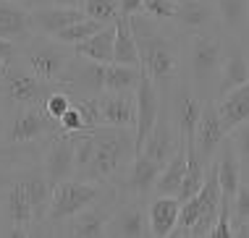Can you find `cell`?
Returning <instances> with one entry per match:
<instances>
[{"instance_id": "1", "label": "cell", "mask_w": 249, "mask_h": 238, "mask_svg": "<svg viewBox=\"0 0 249 238\" xmlns=\"http://www.w3.org/2000/svg\"><path fill=\"white\" fill-rule=\"evenodd\" d=\"M131 29L137 37V47H139V60L142 68L147 71L155 84H168L178 71V50L165 34H160L152 26V21H147V16L137 13L131 16Z\"/></svg>"}, {"instance_id": "2", "label": "cell", "mask_w": 249, "mask_h": 238, "mask_svg": "<svg viewBox=\"0 0 249 238\" xmlns=\"http://www.w3.org/2000/svg\"><path fill=\"white\" fill-rule=\"evenodd\" d=\"M92 136H95V154H92V162L84 170V175L89 181L110 178L126 160L137 154L134 152V136L129 134V128H118V126L95 128Z\"/></svg>"}, {"instance_id": "3", "label": "cell", "mask_w": 249, "mask_h": 238, "mask_svg": "<svg viewBox=\"0 0 249 238\" xmlns=\"http://www.w3.org/2000/svg\"><path fill=\"white\" fill-rule=\"evenodd\" d=\"M97 186L89 181H58L53 186V196H50V207H48V217L53 222H60V220H71L76 212L92 207L97 202Z\"/></svg>"}, {"instance_id": "4", "label": "cell", "mask_w": 249, "mask_h": 238, "mask_svg": "<svg viewBox=\"0 0 249 238\" xmlns=\"http://www.w3.org/2000/svg\"><path fill=\"white\" fill-rule=\"evenodd\" d=\"M220 63H223V45L218 37L210 32H199L192 37V50H189V73L197 89L210 86V81L218 76Z\"/></svg>"}, {"instance_id": "5", "label": "cell", "mask_w": 249, "mask_h": 238, "mask_svg": "<svg viewBox=\"0 0 249 238\" xmlns=\"http://www.w3.org/2000/svg\"><path fill=\"white\" fill-rule=\"evenodd\" d=\"M134 100H137V120H134V152L139 154L147 134L152 131L155 120L160 115V100H158V89H155V81L147 76V71L142 68L139 73V84L134 89Z\"/></svg>"}, {"instance_id": "6", "label": "cell", "mask_w": 249, "mask_h": 238, "mask_svg": "<svg viewBox=\"0 0 249 238\" xmlns=\"http://www.w3.org/2000/svg\"><path fill=\"white\" fill-rule=\"evenodd\" d=\"M226 128L220 123V115H218V105L213 100H202V113L197 120V128H194V152L202 165H207L215 152H218L220 141L226 139Z\"/></svg>"}, {"instance_id": "7", "label": "cell", "mask_w": 249, "mask_h": 238, "mask_svg": "<svg viewBox=\"0 0 249 238\" xmlns=\"http://www.w3.org/2000/svg\"><path fill=\"white\" fill-rule=\"evenodd\" d=\"M24 60L29 66V71L39 76L42 81H60L66 73V66H69V58L60 50L58 45L53 42H32L24 50Z\"/></svg>"}, {"instance_id": "8", "label": "cell", "mask_w": 249, "mask_h": 238, "mask_svg": "<svg viewBox=\"0 0 249 238\" xmlns=\"http://www.w3.org/2000/svg\"><path fill=\"white\" fill-rule=\"evenodd\" d=\"M3 84H5V94H8L11 102L21 107L29 105H42L45 100V81L35 76L32 71H21V68H11L5 66L3 71Z\"/></svg>"}, {"instance_id": "9", "label": "cell", "mask_w": 249, "mask_h": 238, "mask_svg": "<svg viewBox=\"0 0 249 238\" xmlns=\"http://www.w3.org/2000/svg\"><path fill=\"white\" fill-rule=\"evenodd\" d=\"M213 165L218 170V181H220V202L231 204L233 207V196H236V188L241 183V160L236 154V147H233V141L226 139L220 141L218 152H215L213 157Z\"/></svg>"}, {"instance_id": "10", "label": "cell", "mask_w": 249, "mask_h": 238, "mask_svg": "<svg viewBox=\"0 0 249 238\" xmlns=\"http://www.w3.org/2000/svg\"><path fill=\"white\" fill-rule=\"evenodd\" d=\"M178 144H181V136H178L176 123L163 118V115H158V120H155L152 131L147 134L139 154H147V157H152L158 165H165V162L173 157V152L178 149Z\"/></svg>"}, {"instance_id": "11", "label": "cell", "mask_w": 249, "mask_h": 238, "mask_svg": "<svg viewBox=\"0 0 249 238\" xmlns=\"http://www.w3.org/2000/svg\"><path fill=\"white\" fill-rule=\"evenodd\" d=\"M100 110H103V126L134 128L137 120L134 92H105V97H100Z\"/></svg>"}, {"instance_id": "12", "label": "cell", "mask_w": 249, "mask_h": 238, "mask_svg": "<svg viewBox=\"0 0 249 238\" xmlns=\"http://www.w3.org/2000/svg\"><path fill=\"white\" fill-rule=\"evenodd\" d=\"M215 105H218V115H220V123H223L226 134H231L236 126L247 123L249 120V81L233 86L223 97H218Z\"/></svg>"}, {"instance_id": "13", "label": "cell", "mask_w": 249, "mask_h": 238, "mask_svg": "<svg viewBox=\"0 0 249 238\" xmlns=\"http://www.w3.org/2000/svg\"><path fill=\"white\" fill-rule=\"evenodd\" d=\"M215 18H218V13H215V8L207 0H176L173 21L184 32H192V34L207 32Z\"/></svg>"}, {"instance_id": "14", "label": "cell", "mask_w": 249, "mask_h": 238, "mask_svg": "<svg viewBox=\"0 0 249 238\" xmlns=\"http://www.w3.org/2000/svg\"><path fill=\"white\" fill-rule=\"evenodd\" d=\"M53 123H58V120H53L50 115L42 110V105H39V110H37L35 105H29L26 110H21V113L16 115V120H13V126H11V141H16V144L37 141ZM53 128H55V126H53Z\"/></svg>"}, {"instance_id": "15", "label": "cell", "mask_w": 249, "mask_h": 238, "mask_svg": "<svg viewBox=\"0 0 249 238\" xmlns=\"http://www.w3.org/2000/svg\"><path fill=\"white\" fill-rule=\"evenodd\" d=\"M178 209H181V202L176 196H155V202L150 204V212H147L150 236L155 238L171 236L178 222Z\"/></svg>"}, {"instance_id": "16", "label": "cell", "mask_w": 249, "mask_h": 238, "mask_svg": "<svg viewBox=\"0 0 249 238\" xmlns=\"http://www.w3.org/2000/svg\"><path fill=\"white\" fill-rule=\"evenodd\" d=\"M199 113H202V100L181 92L176 100V107H173V123H176L178 136L186 149H194V128H197Z\"/></svg>"}, {"instance_id": "17", "label": "cell", "mask_w": 249, "mask_h": 238, "mask_svg": "<svg viewBox=\"0 0 249 238\" xmlns=\"http://www.w3.org/2000/svg\"><path fill=\"white\" fill-rule=\"evenodd\" d=\"M45 170H48V178L53 186L73 173V139H71V134H60L53 141L48 157H45Z\"/></svg>"}, {"instance_id": "18", "label": "cell", "mask_w": 249, "mask_h": 238, "mask_svg": "<svg viewBox=\"0 0 249 238\" xmlns=\"http://www.w3.org/2000/svg\"><path fill=\"white\" fill-rule=\"evenodd\" d=\"M113 42H116V24H107L103 29H97L92 37H87L84 42L73 45L79 58L84 60H92V63H113Z\"/></svg>"}, {"instance_id": "19", "label": "cell", "mask_w": 249, "mask_h": 238, "mask_svg": "<svg viewBox=\"0 0 249 238\" xmlns=\"http://www.w3.org/2000/svg\"><path fill=\"white\" fill-rule=\"evenodd\" d=\"M29 32H32V13L24 5L0 0V37L18 42V39L29 37Z\"/></svg>"}, {"instance_id": "20", "label": "cell", "mask_w": 249, "mask_h": 238, "mask_svg": "<svg viewBox=\"0 0 249 238\" xmlns=\"http://www.w3.org/2000/svg\"><path fill=\"white\" fill-rule=\"evenodd\" d=\"M184 173H186V147H184V141H181L178 149L173 152V157L163 165V170H160L152 194L155 196H176L178 188H181V181H184Z\"/></svg>"}, {"instance_id": "21", "label": "cell", "mask_w": 249, "mask_h": 238, "mask_svg": "<svg viewBox=\"0 0 249 238\" xmlns=\"http://www.w3.org/2000/svg\"><path fill=\"white\" fill-rule=\"evenodd\" d=\"M116 42H113V63H124V66H142L139 60V47L137 37L131 29V16H121L116 18Z\"/></svg>"}, {"instance_id": "22", "label": "cell", "mask_w": 249, "mask_h": 238, "mask_svg": "<svg viewBox=\"0 0 249 238\" xmlns=\"http://www.w3.org/2000/svg\"><path fill=\"white\" fill-rule=\"evenodd\" d=\"M84 11L82 8H69V5H55V8H45L32 13V26H37L42 34L55 37L60 29H66L73 21H82Z\"/></svg>"}, {"instance_id": "23", "label": "cell", "mask_w": 249, "mask_h": 238, "mask_svg": "<svg viewBox=\"0 0 249 238\" xmlns=\"http://www.w3.org/2000/svg\"><path fill=\"white\" fill-rule=\"evenodd\" d=\"M244 81H249V60L241 50H231L228 55H223V63H220L218 89H215V94L223 97L226 92H231L233 86L244 84Z\"/></svg>"}, {"instance_id": "24", "label": "cell", "mask_w": 249, "mask_h": 238, "mask_svg": "<svg viewBox=\"0 0 249 238\" xmlns=\"http://www.w3.org/2000/svg\"><path fill=\"white\" fill-rule=\"evenodd\" d=\"M105 236H124V238H142L150 236V225L144 220V212L139 207H126L107 220Z\"/></svg>"}, {"instance_id": "25", "label": "cell", "mask_w": 249, "mask_h": 238, "mask_svg": "<svg viewBox=\"0 0 249 238\" xmlns=\"http://www.w3.org/2000/svg\"><path fill=\"white\" fill-rule=\"evenodd\" d=\"M8 212H11V220H13V233L11 236H29L26 228L35 220V212H32L29 196H26V188H24L21 181L13 183L11 191H8Z\"/></svg>"}, {"instance_id": "26", "label": "cell", "mask_w": 249, "mask_h": 238, "mask_svg": "<svg viewBox=\"0 0 249 238\" xmlns=\"http://www.w3.org/2000/svg\"><path fill=\"white\" fill-rule=\"evenodd\" d=\"M142 66H124L107 63L103 66V89L105 92H134L139 84Z\"/></svg>"}, {"instance_id": "27", "label": "cell", "mask_w": 249, "mask_h": 238, "mask_svg": "<svg viewBox=\"0 0 249 238\" xmlns=\"http://www.w3.org/2000/svg\"><path fill=\"white\" fill-rule=\"evenodd\" d=\"M215 13L223 29L239 34L249 26V0H215Z\"/></svg>"}, {"instance_id": "28", "label": "cell", "mask_w": 249, "mask_h": 238, "mask_svg": "<svg viewBox=\"0 0 249 238\" xmlns=\"http://www.w3.org/2000/svg\"><path fill=\"white\" fill-rule=\"evenodd\" d=\"M163 165H158L152 157L147 154H134V168H131V178H129V188L134 194H150L155 188Z\"/></svg>"}, {"instance_id": "29", "label": "cell", "mask_w": 249, "mask_h": 238, "mask_svg": "<svg viewBox=\"0 0 249 238\" xmlns=\"http://www.w3.org/2000/svg\"><path fill=\"white\" fill-rule=\"evenodd\" d=\"M107 212L105 209H89L87 207L84 212H76L71 217V225L66 236H84V238H97L105 236V225H107Z\"/></svg>"}, {"instance_id": "30", "label": "cell", "mask_w": 249, "mask_h": 238, "mask_svg": "<svg viewBox=\"0 0 249 238\" xmlns=\"http://www.w3.org/2000/svg\"><path fill=\"white\" fill-rule=\"evenodd\" d=\"M24 188H26V196H29V204H32V212H35V220H39L50 207V196H53V183L50 178H24Z\"/></svg>"}, {"instance_id": "31", "label": "cell", "mask_w": 249, "mask_h": 238, "mask_svg": "<svg viewBox=\"0 0 249 238\" xmlns=\"http://www.w3.org/2000/svg\"><path fill=\"white\" fill-rule=\"evenodd\" d=\"M103 26H107V24H100V21H95V18H82V21H73V24H69L66 29H60L58 34H55V39L60 45H79V42H84L87 37H92L97 29H103Z\"/></svg>"}, {"instance_id": "32", "label": "cell", "mask_w": 249, "mask_h": 238, "mask_svg": "<svg viewBox=\"0 0 249 238\" xmlns=\"http://www.w3.org/2000/svg\"><path fill=\"white\" fill-rule=\"evenodd\" d=\"M84 16L87 18H95L100 24H113L121 16L118 11V0H84Z\"/></svg>"}, {"instance_id": "33", "label": "cell", "mask_w": 249, "mask_h": 238, "mask_svg": "<svg viewBox=\"0 0 249 238\" xmlns=\"http://www.w3.org/2000/svg\"><path fill=\"white\" fill-rule=\"evenodd\" d=\"M71 105L79 110V115H82L84 131H95V128L103 126V110H100V100H95V97H84V100L71 102Z\"/></svg>"}, {"instance_id": "34", "label": "cell", "mask_w": 249, "mask_h": 238, "mask_svg": "<svg viewBox=\"0 0 249 238\" xmlns=\"http://www.w3.org/2000/svg\"><path fill=\"white\" fill-rule=\"evenodd\" d=\"M233 212H231V225L233 222H249V183L241 181L233 196Z\"/></svg>"}, {"instance_id": "35", "label": "cell", "mask_w": 249, "mask_h": 238, "mask_svg": "<svg viewBox=\"0 0 249 238\" xmlns=\"http://www.w3.org/2000/svg\"><path fill=\"white\" fill-rule=\"evenodd\" d=\"M155 21H168L176 13V0H144V11Z\"/></svg>"}, {"instance_id": "36", "label": "cell", "mask_w": 249, "mask_h": 238, "mask_svg": "<svg viewBox=\"0 0 249 238\" xmlns=\"http://www.w3.org/2000/svg\"><path fill=\"white\" fill-rule=\"evenodd\" d=\"M69 105H71V100H69V94H63V92H48L42 100V110L48 113L53 120H58L60 115L69 110Z\"/></svg>"}, {"instance_id": "37", "label": "cell", "mask_w": 249, "mask_h": 238, "mask_svg": "<svg viewBox=\"0 0 249 238\" xmlns=\"http://www.w3.org/2000/svg\"><path fill=\"white\" fill-rule=\"evenodd\" d=\"M231 134H233L231 141H233V147H236L239 160L249 162V120H247V123H241V126H236Z\"/></svg>"}, {"instance_id": "38", "label": "cell", "mask_w": 249, "mask_h": 238, "mask_svg": "<svg viewBox=\"0 0 249 238\" xmlns=\"http://www.w3.org/2000/svg\"><path fill=\"white\" fill-rule=\"evenodd\" d=\"M118 11L124 16H137L144 11V0H118Z\"/></svg>"}, {"instance_id": "39", "label": "cell", "mask_w": 249, "mask_h": 238, "mask_svg": "<svg viewBox=\"0 0 249 238\" xmlns=\"http://www.w3.org/2000/svg\"><path fill=\"white\" fill-rule=\"evenodd\" d=\"M13 58H16L13 42H11V39H3V37H0V63H3V66H8Z\"/></svg>"}, {"instance_id": "40", "label": "cell", "mask_w": 249, "mask_h": 238, "mask_svg": "<svg viewBox=\"0 0 249 238\" xmlns=\"http://www.w3.org/2000/svg\"><path fill=\"white\" fill-rule=\"evenodd\" d=\"M53 3H55V5H69V8H79L84 0H53Z\"/></svg>"}, {"instance_id": "41", "label": "cell", "mask_w": 249, "mask_h": 238, "mask_svg": "<svg viewBox=\"0 0 249 238\" xmlns=\"http://www.w3.org/2000/svg\"><path fill=\"white\" fill-rule=\"evenodd\" d=\"M11 3H16V5H24V8H35V5L39 3V0H11Z\"/></svg>"}, {"instance_id": "42", "label": "cell", "mask_w": 249, "mask_h": 238, "mask_svg": "<svg viewBox=\"0 0 249 238\" xmlns=\"http://www.w3.org/2000/svg\"><path fill=\"white\" fill-rule=\"evenodd\" d=\"M3 183H5V175H3V173H0V186H3Z\"/></svg>"}, {"instance_id": "43", "label": "cell", "mask_w": 249, "mask_h": 238, "mask_svg": "<svg viewBox=\"0 0 249 238\" xmlns=\"http://www.w3.org/2000/svg\"><path fill=\"white\" fill-rule=\"evenodd\" d=\"M247 60H249V55H247Z\"/></svg>"}, {"instance_id": "44", "label": "cell", "mask_w": 249, "mask_h": 238, "mask_svg": "<svg viewBox=\"0 0 249 238\" xmlns=\"http://www.w3.org/2000/svg\"><path fill=\"white\" fill-rule=\"evenodd\" d=\"M247 183H249V181H247Z\"/></svg>"}]
</instances>
